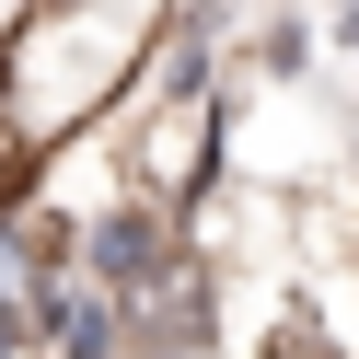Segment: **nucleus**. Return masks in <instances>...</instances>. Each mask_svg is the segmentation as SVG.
<instances>
[{"label": "nucleus", "instance_id": "f257e3e1", "mask_svg": "<svg viewBox=\"0 0 359 359\" xmlns=\"http://www.w3.org/2000/svg\"><path fill=\"white\" fill-rule=\"evenodd\" d=\"M104 266H116V278H140V266H151V220H116V232H104Z\"/></svg>", "mask_w": 359, "mask_h": 359}, {"label": "nucleus", "instance_id": "f03ea898", "mask_svg": "<svg viewBox=\"0 0 359 359\" xmlns=\"http://www.w3.org/2000/svg\"><path fill=\"white\" fill-rule=\"evenodd\" d=\"M0 359H12V325H0Z\"/></svg>", "mask_w": 359, "mask_h": 359}]
</instances>
